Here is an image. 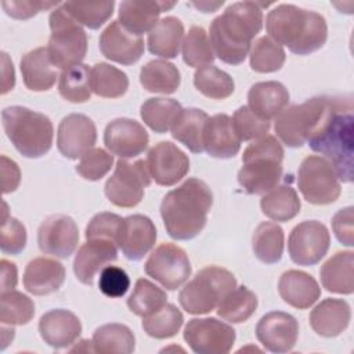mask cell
Here are the masks:
<instances>
[{
  "mask_svg": "<svg viewBox=\"0 0 354 354\" xmlns=\"http://www.w3.org/2000/svg\"><path fill=\"white\" fill-rule=\"evenodd\" d=\"M123 218L115 213L102 212L95 214L86 227V238H105L116 242Z\"/></svg>",
  "mask_w": 354,
  "mask_h": 354,
  "instance_id": "db71d44e",
  "label": "cell"
},
{
  "mask_svg": "<svg viewBox=\"0 0 354 354\" xmlns=\"http://www.w3.org/2000/svg\"><path fill=\"white\" fill-rule=\"evenodd\" d=\"M58 91L64 100L73 104L88 101L91 98L88 65L77 64L64 69L59 75Z\"/></svg>",
  "mask_w": 354,
  "mask_h": 354,
  "instance_id": "60d3db41",
  "label": "cell"
},
{
  "mask_svg": "<svg viewBox=\"0 0 354 354\" xmlns=\"http://www.w3.org/2000/svg\"><path fill=\"white\" fill-rule=\"evenodd\" d=\"M285 50L268 36L257 39L250 50V68L259 73L279 71L285 64Z\"/></svg>",
  "mask_w": 354,
  "mask_h": 354,
  "instance_id": "7dc6e473",
  "label": "cell"
},
{
  "mask_svg": "<svg viewBox=\"0 0 354 354\" xmlns=\"http://www.w3.org/2000/svg\"><path fill=\"white\" fill-rule=\"evenodd\" d=\"M113 156L102 148H93L86 152L76 166L80 177L90 181L101 180L112 167Z\"/></svg>",
  "mask_w": 354,
  "mask_h": 354,
  "instance_id": "816d5d0a",
  "label": "cell"
},
{
  "mask_svg": "<svg viewBox=\"0 0 354 354\" xmlns=\"http://www.w3.org/2000/svg\"><path fill=\"white\" fill-rule=\"evenodd\" d=\"M65 281V267L51 257L30 260L24 271V286L35 296H46L57 292Z\"/></svg>",
  "mask_w": 354,
  "mask_h": 354,
  "instance_id": "d4e9b609",
  "label": "cell"
},
{
  "mask_svg": "<svg viewBox=\"0 0 354 354\" xmlns=\"http://www.w3.org/2000/svg\"><path fill=\"white\" fill-rule=\"evenodd\" d=\"M97 141V127L94 122L83 113H71L65 116L57 131V148L68 159L82 158L93 149Z\"/></svg>",
  "mask_w": 354,
  "mask_h": 354,
  "instance_id": "e0dca14e",
  "label": "cell"
},
{
  "mask_svg": "<svg viewBox=\"0 0 354 354\" xmlns=\"http://www.w3.org/2000/svg\"><path fill=\"white\" fill-rule=\"evenodd\" d=\"M212 205L213 194L205 181L185 180L162 199L160 216L167 234L177 241L195 238L205 228Z\"/></svg>",
  "mask_w": 354,
  "mask_h": 354,
  "instance_id": "3957f363",
  "label": "cell"
},
{
  "mask_svg": "<svg viewBox=\"0 0 354 354\" xmlns=\"http://www.w3.org/2000/svg\"><path fill=\"white\" fill-rule=\"evenodd\" d=\"M354 106L351 97H328L318 123L307 138L308 147L329 160L340 181L353 180Z\"/></svg>",
  "mask_w": 354,
  "mask_h": 354,
  "instance_id": "6da1fadb",
  "label": "cell"
},
{
  "mask_svg": "<svg viewBox=\"0 0 354 354\" xmlns=\"http://www.w3.org/2000/svg\"><path fill=\"white\" fill-rule=\"evenodd\" d=\"M183 61L192 68H202L214 61V53L206 30L202 26H192L183 43Z\"/></svg>",
  "mask_w": 354,
  "mask_h": 354,
  "instance_id": "f6af8a7d",
  "label": "cell"
},
{
  "mask_svg": "<svg viewBox=\"0 0 354 354\" xmlns=\"http://www.w3.org/2000/svg\"><path fill=\"white\" fill-rule=\"evenodd\" d=\"M207 119V113L202 109H183L171 127V137L184 144L191 152L201 153L205 151L203 133Z\"/></svg>",
  "mask_w": 354,
  "mask_h": 354,
  "instance_id": "d6a6232c",
  "label": "cell"
},
{
  "mask_svg": "<svg viewBox=\"0 0 354 354\" xmlns=\"http://www.w3.org/2000/svg\"><path fill=\"white\" fill-rule=\"evenodd\" d=\"M19 69L24 84L30 91H47L55 84L58 77L47 47H37L22 55Z\"/></svg>",
  "mask_w": 354,
  "mask_h": 354,
  "instance_id": "f1b7e54d",
  "label": "cell"
},
{
  "mask_svg": "<svg viewBox=\"0 0 354 354\" xmlns=\"http://www.w3.org/2000/svg\"><path fill=\"white\" fill-rule=\"evenodd\" d=\"M156 242V227L153 221L144 214H131L123 218L116 245L126 259L141 260Z\"/></svg>",
  "mask_w": 354,
  "mask_h": 354,
  "instance_id": "ffe728a7",
  "label": "cell"
},
{
  "mask_svg": "<svg viewBox=\"0 0 354 354\" xmlns=\"http://www.w3.org/2000/svg\"><path fill=\"white\" fill-rule=\"evenodd\" d=\"M100 50L113 62L133 65L144 53V39L127 32L119 21H112L100 36Z\"/></svg>",
  "mask_w": 354,
  "mask_h": 354,
  "instance_id": "7402d4cb",
  "label": "cell"
},
{
  "mask_svg": "<svg viewBox=\"0 0 354 354\" xmlns=\"http://www.w3.org/2000/svg\"><path fill=\"white\" fill-rule=\"evenodd\" d=\"M39 249L50 256L68 259L77 248L79 228L66 214L48 216L37 231Z\"/></svg>",
  "mask_w": 354,
  "mask_h": 354,
  "instance_id": "9a60e30c",
  "label": "cell"
},
{
  "mask_svg": "<svg viewBox=\"0 0 354 354\" xmlns=\"http://www.w3.org/2000/svg\"><path fill=\"white\" fill-rule=\"evenodd\" d=\"M261 28V4L254 1L230 4L221 15L212 21L209 28L214 57L230 65L242 64Z\"/></svg>",
  "mask_w": 354,
  "mask_h": 354,
  "instance_id": "7a4b0ae2",
  "label": "cell"
},
{
  "mask_svg": "<svg viewBox=\"0 0 354 354\" xmlns=\"http://www.w3.org/2000/svg\"><path fill=\"white\" fill-rule=\"evenodd\" d=\"M236 288L234 274L218 266H207L180 290L178 301L188 314H207L217 308L227 293Z\"/></svg>",
  "mask_w": 354,
  "mask_h": 354,
  "instance_id": "52a82bcc",
  "label": "cell"
},
{
  "mask_svg": "<svg viewBox=\"0 0 354 354\" xmlns=\"http://www.w3.org/2000/svg\"><path fill=\"white\" fill-rule=\"evenodd\" d=\"M136 337L123 324H106L95 329L91 348L100 354H130L134 351Z\"/></svg>",
  "mask_w": 354,
  "mask_h": 354,
  "instance_id": "e575fe53",
  "label": "cell"
},
{
  "mask_svg": "<svg viewBox=\"0 0 354 354\" xmlns=\"http://www.w3.org/2000/svg\"><path fill=\"white\" fill-rule=\"evenodd\" d=\"M322 286L332 293L351 295L354 290V253L336 252L319 270Z\"/></svg>",
  "mask_w": 354,
  "mask_h": 354,
  "instance_id": "f546056e",
  "label": "cell"
},
{
  "mask_svg": "<svg viewBox=\"0 0 354 354\" xmlns=\"http://www.w3.org/2000/svg\"><path fill=\"white\" fill-rule=\"evenodd\" d=\"M194 84L199 93L212 100H224L235 88L232 77L214 65L198 68L194 73Z\"/></svg>",
  "mask_w": 354,
  "mask_h": 354,
  "instance_id": "b9f144b4",
  "label": "cell"
},
{
  "mask_svg": "<svg viewBox=\"0 0 354 354\" xmlns=\"http://www.w3.org/2000/svg\"><path fill=\"white\" fill-rule=\"evenodd\" d=\"M257 308V296L246 286H238L224 296L217 306V315L231 324L248 321Z\"/></svg>",
  "mask_w": 354,
  "mask_h": 354,
  "instance_id": "ab89813d",
  "label": "cell"
},
{
  "mask_svg": "<svg viewBox=\"0 0 354 354\" xmlns=\"http://www.w3.org/2000/svg\"><path fill=\"white\" fill-rule=\"evenodd\" d=\"M328 102V95H318L306 100L301 104L286 106L275 118L274 130L278 138L290 148H300L307 142V138Z\"/></svg>",
  "mask_w": 354,
  "mask_h": 354,
  "instance_id": "9c48e42d",
  "label": "cell"
},
{
  "mask_svg": "<svg viewBox=\"0 0 354 354\" xmlns=\"http://www.w3.org/2000/svg\"><path fill=\"white\" fill-rule=\"evenodd\" d=\"M39 333L44 343L59 350L73 344L80 333V319L69 310L55 308L43 314L39 321Z\"/></svg>",
  "mask_w": 354,
  "mask_h": 354,
  "instance_id": "603a6c76",
  "label": "cell"
},
{
  "mask_svg": "<svg viewBox=\"0 0 354 354\" xmlns=\"http://www.w3.org/2000/svg\"><path fill=\"white\" fill-rule=\"evenodd\" d=\"M235 329L213 317L192 318L184 329V340L196 354H227L235 343Z\"/></svg>",
  "mask_w": 354,
  "mask_h": 354,
  "instance_id": "4fadbf2b",
  "label": "cell"
},
{
  "mask_svg": "<svg viewBox=\"0 0 354 354\" xmlns=\"http://www.w3.org/2000/svg\"><path fill=\"white\" fill-rule=\"evenodd\" d=\"M147 167L151 178L162 187L177 184L189 171V159L176 144L160 141L147 155Z\"/></svg>",
  "mask_w": 354,
  "mask_h": 354,
  "instance_id": "2e32d148",
  "label": "cell"
},
{
  "mask_svg": "<svg viewBox=\"0 0 354 354\" xmlns=\"http://www.w3.org/2000/svg\"><path fill=\"white\" fill-rule=\"evenodd\" d=\"M266 29L270 39L297 55L319 50L328 39L325 18L295 4H279L272 8L267 14Z\"/></svg>",
  "mask_w": 354,
  "mask_h": 354,
  "instance_id": "277c9868",
  "label": "cell"
},
{
  "mask_svg": "<svg viewBox=\"0 0 354 354\" xmlns=\"http://www.w3.org/2000/svg\"><path fill=\"white\" fill-rule=\"evenodd\" d=\"M166 303V292L145 278L137 279L133 293L127 299V307L138 317H147L162 308Z\"/></svg>",
  "mask_w": 354,
  "mask_h": 354,
  "instance_id": "7bdbcfd3",
  "label": "cell"
},
{
  "mask_svg": "<svg viewBox=\"0 0 354 354\" xmlns=\"http://www.w3.org/2000/svg\"><path fill=\"white\" fill-rule=\"evenodd\" d=\"M183 36V22L176 17H165L148 33L147 46L151 54L171 59L178 55Z\"/></svg>",
  "mask_w": 354,
  "mask_h": 354,
  "instance_id": "1f68e13d",
  "label": "cell"
},
{
  "mask_svg": "<svg viewBox=\"0 0 354 354\" xmlns=\"http://www.w3.org/2000/svg\"><path fill=\"white\" fill-rule=\"evenodd\" d=\"M174 1H136L127 0L119 4V24L130 33L141 36L151 32L158 24V18L163 11L171 10Z\"/></svg>",
  "mask_w": 354,
  "mask_h": 354,
  "instance_id": "484cf974",
  "label": "cell"
},
{
  "mask_svg": "<svg viewBox=\"0 0 354 354\" xmlns=\"http://www.w3.org/2000/svg\"><path fill=\"white\" fill-rule=\"evenodd\" d=\"M330 235L325 224L306 220L297 224L289 235L288 252L295 264L310 267L321 261L328 253Z\"/></svg>",
  "mask_w": 354,
  "mask_h": 354,
  "instance_id": "5bb4252c",
  "label": "cell"
},
{
  "mask_svg": "<svg viewBox=\"0 0 354 354\" xmlns=\"http://www.w3.org/2000/svg\"><path fill=\"white\" fill-rule=\"evenodd\" d=\"M116 259V242L105 238H91L79 248L73 260V272L82 283L91 286L100 270Z\"/></svg>",
  "mask_w": 354,
  "mask_h": 354,
  "instance_id": "44dd1931",
  "label": "cell"
},
{
  "mask_svg": "<svg viewBox=\"0 0 354 354\" xmlns=\"http://www.w3.org/2000/svg\"><path fill=\"white\" fill-rule=\"evenodd\" d=\"M48 22L51 35L47 50L54 66L64 71L82 64L87 53V35L84 29L69 17L62 6L51 11Z\"/></svg>",
  "mask_w": 354,
  "mask_h": 354,
  "instance_id": "ba28073f",
  "label": "cell"
},
{
  "mask_svg": "<svg viewBox=\"0 0 354 354\" xmlns=\"http://www.w3.org/2000/svg\"><path fill=\"white\" fill-rule=\"evenodd\" d=\"M180 82L178 68L165 59L149 61L140 71V83L149 93L173 94L180 87Z\"/></svg>",
  "mask_w": 354,
  "mask_h": 354,
  "instance_id": "836d02e7",
  "label": "cell"
},
{
  "mask_svg": "<svg viewBox=\"0 0 354 354\" xmlns=\"http://www.w3.org/2000/svg\"><path fill=\"white\" fill-rule=\"evenodd\" d=\"M351 310L343 299H324L310 313L308 321L313 330L322 337H336L348 326Z\"/></svg>",
  "mask_w": 354,
  "mask_h": 354,
  "instance_id": "4316f807",
  "label": "cell"
},
{
  "mask_svg": "<svg viewBox=\"0 0 354 354\" xmlns=\"http://www.w3.org/2000/svg\"><path fill=\"white\" fill-rule=\"evenodd\" d=\"M260 207L274 221H289L299 214L301 203L295 188L290 185H277L263 195Z\"/></svg>",
  "mask_w": 354,
  "mask_h": 354,
  "instance_id": "d590c367",
  "label": "cell"
},
{
  "mask_svg": "<svg viewBox=\"0 0 354 354\" xmlns=\"http://www.w3.org/2000/svg\"><path fill=\"white\" fill-rule=\"evenodd\" d=\"M297 185L303 198L313 205L333 203L342 191L332 163L319 155L303 159L297 171Z\"/></svg>",
  "mask_w": 354,
  "mask_h": 354,
  "instance_id": "30bf717a",
  "label": "cell"
},
{
  "mask_svg": "<svg viewBox=\"0 0 354 354\" xmlns=\"http://www.w3.org/2000/svg\"><path fill=\"white\" fill-rule=\"evenodd\" d=\"M353 206L340 209L332 218V230L335 232V236L337 241L346 246L354 245V230H353V221H354V212Z\"/></svg>",
  "mask_w": 354,
  "mask_h": 354,
  "instance_id": "9f6ffc18",
  "label": "cell"
},
{
  "mask_svg": "<svg viewBox=\"0 0 354 354\" xmlns=\"http://www.w3.org/2000/svg\"><path fill=\"white\" fill-rule=\"evenodd\" d=\"M57 1H39V0H4L1 7L6 14L15 19H28L39 14L40 11L57 7Z\"/></svg>",
  "mask_w": 354,
  "mask_h": 354,
  "instance_id": "11a10c76",
  "label": "cell"
},
{
  "mask_svg": "<svg viewBox=\"0 0 354 354\" xmlns=\"http://www.w3.org/2000/svg\"><path fill=\"white\" fill-rule=\"evenodd\" d=\"M62 7L79 25H84L88 29H98L112 17L115 1H66Z\"/></svg>",
  "mask_w": 354,
  "mask_h": 354,
  "instance_id": "c3c4849f",
  "label": "cell"
},
{
  "mask_svg": "<svg viewBox=\"0 0 354 354\" xmlns=\"http://www.w3.org/2000/svg\"><path fill=\"white\" fill-rule=\"evenodd\" d=\"M181 111H183V106L177 100L153 97V98H148L141 105L140 115L144 123L152 131L163 134L171 130Z\"/></svg>",
  "mask_w": 354,
  "mask_h": 354,
  "instance_id": "8d00e7d4",
  "label": "cell"
},
{
  "mask_svg": "<svg viewBox=\"0 0 354 354\" xmlns=\"http://www.w3.org/2000/svg\"><path fill=\"white\" fill-rule=\"evenodd\" d=\"M26 228L25 225L8 216L7 205L3 203V221L0 230V248L4 254H18L26 245Z\"/></svg>",
  "mask_w": 354,
  "mask_h": 354,
  "instance_id": "f907efd6",
  "label": "cell"
},
{
  "mask_svg": "<svg viewBox=\"0 0 354 354\" xmlns=\"http://www.w3.org/2000/svg\"><path fill=\"white\" fill-rule=\"evenodd\" d=\"M144 270L147 275L169 290H176L185 283L192 271L185 250L169 242H163L152 250Z\"/></svg>",
  "mask_w": 354,
  "mask_h": 354,
  "instance_id": "7c38bea8",
  "label": "cell"
},
{
  "mask_svg": "<svg viewBox=\"0 0 354 354\" xmlns=\"http://www.w3.org/2000/svg\"><path fill=\"white\" fill-rule=\"evenodd\" d=\"M224 4V1H218V3H209V1H203V3H192L194 7H196L198 10H202L203 12H213L216 11L218 7H221Z\"/></svg>",
  "mask_w": 354,
  "mask_h": 354,
  "instance_id": "94428289",
  "label": "cell"
},
{
  "mask_svg": "<svg viewBox=\"0 0 354 354\" xmlns=\"http://www.w3.org/2000/svg\"><path fill=\"white\" fill-rule=\"evenodd\" d=\"M35 315V303L18 290L3 292L0 296V322L3 325H25Z\"/></svg>",
  "mask_w": 354,
  "mask_h": 354,
  "instance_id": "bcb514c9",
  "label": "cell"
},
{
  "mask_svg": "<svg viewBox=\"0 0 354 354\" xmlns=\"http://www.w3.org/2000/svg\"><path fill=\"white\" fill-rule=\"evenodd\" d=\"M283 230L272 221H263L257 225L252 238L254 256L264 264H275L283 253Z\"/></svg>",
  "mask_w": 354,
  "mask_h": 354,
  "instance_id": "74e56055",
  "label": "cell"
},
{
  "mask_svg": "<svg viewBox=\"0 0 354 354\" xmlns=\"http://www.w3.org/2000/svg\"><path fill=\"white\" fill-rule=\"evenodd\" d=\"M234 129L241 141H252L267 136L270 131V120L260 118L249 106H239L232 115Z\"/></svg>",
  "mask_w": 354,
  "mask_h": 354,
  "instance_id": "681fc988",
  "label": "cell"
},
{
  "mask_svg": "<svg viewBox=\"0 0 354 354\" xmlns=\"http://www.w3.org/2000/svg\"><path fill=\"white\" fill-rule=\"evenodd\" d=\"M249 108L260 118L271 120L289 104V91L279 82L254 83L248 93Z\"/></svg>",
  "mask_w": 354,
  "mask_h": 354,
  "instance_id": "4dcf8cb0",
  "label": "cell"
},
{
  "mask_svg": "<svg viewBox=\"0 0 354 354\" xmlns=\"http://www.w3.org/2000/svg\"><path fill=\"white\" fill-rule=\"evenodd\" d=\"M91 91L104 98H119L129 88V77L124 72L106 62H97L90 69Z\"/></svg>",
  "mask_w": 354,
  "mask_h": 354,
  "instance_id": "f35d334b",
  "label": "cell"
},
{
  "mask_svg": "<svg viewBox=\"0 0 354 354\" xmlns=\"http://www.w3.org/2000/svg\"><path fill=\"white\" fill-rule=\"evenodd\" d=\"M149 142V136L144 126L134 119L118 118L109 122L104 131V144L122 159H130L141 155Z\"/></svg>",
  "mask_w": 354,
  "mask_h": 354,
  "instance_id": "ac0fdd59",
  "label": "cell"
},
{
  "mask_svg": "<svg viewBox=\"0 0 354 354\" xmlns=\"http://www.w3.org/2000/svg\"><path fill=\"white\" fill-rule=\"evenodd\" d=\"M151 184L147 162L138 159L116 162L113 174L105 183V195L111 203L119 207H134L144 196V189Z\"/></svg>",
  "mask_w": 354,
  "mask_h": 354,
  "instance_id": "8fae6325",
  "label": "cell"
},
{
  "mask_svg": "<svg viewBox=\"0 0 354 354\" xmlns=\"http://www.w3.org/2000/svg\"><path fill=\"white\" fill-rule=\"evenodd\" d=\"M1 266V293L12 290L18 282V272L14 263L3 259L0 261Z\"/></svg>",
  "mask_w": 354,
  "mask_h": 354,
  "instance_id": "680465c9",
  "label": "cell"
},
{
  "mask_svg": "<svg viewBox=\"0 0 354 354\" xmlns=\"http://www.w3.org/2000/svg\"><path fill=\"white\" fill-rule=\"evenodd\" d=\"M98 288L108 297H122L130 288V278L123 268L106 266L101 270Z\"/></svg>",
  "mask_w": 354,
  "mask_h": 354,
  "instance_id": "f5cc1de1",
  "label": "cell"
},
{
  "mask_svg": "<svg viewBox=\"0 0 354 354\" xmlns=\"http://www.w3.org/2000/svg\"><path fill=\"white\" fill-rule=\"evenodd\" d=\"M282 144L274 136H264L249 144L242 155L238 183L250 195H264L278 185L282 177Z\"/></svg>",
  "mask_w": 354,
  "mask_h": 354,
  "instance_id": "5b68a950",
  "label": "cell"
},
{
  "mask_svg": "<svg viewBox=\"0 0 354 354\" xmlns=\"http://www.w3.org/2000/svg\"><path fill=\"white\" fill-rule=\"evenodd\" d=\"M278 292L286 304L299 310L311 307L321 296V288L314 277L299 270H288L281 275Z\"/></svg>",
  "mask_w": 354,
  "mask_h": 354,
  "instance_id": "83f0119b",
  "label": "cell"
},
{
  "mask_svg": "<svg viewBox=\"0 0 354 354\" xmlns=\"http://www.w3.org/2000/svg\"><path fill=\"white\" fill-rule=\"evenodd\" d=\"M1 122L7 138L22 156L36 159L51 149L54 127L44 113L14 105L3 109Z\"/></svg>",
  "mask_w": 354,
  "mask_h": 354,
  "instance_id": "8992f818",
  "label": "cell"
},
{
  "mask_svg": "<svg viewBox=\"0 0 354 354\" xmlns=\"http://www.w3.org/2000/svg\"><path fill=\"white\" fill-rule=\"evenodd\" d=\"M21 181V171L18 165L8 159L6 155H1V188L3 194L12 192L18 188Z\"/></svg>",
  "mask_w": 354,
  "mask_h": 354,
  "instance_id": "6f0895ef",
  "label": "cell"
},
{
  "mask_svg": "<svg viewBox=\"0 0 354 354\" xmlns=\"http://www.w3.org/2000/svg\"><path fill=\"white\" fill-rule=\"evenodd\" d=\"M183 322L181 311L174 304L166 303L158 311L142 317V329L153 339H169L178 333Z\"/></svg>",
  "mask_w": 354,
  "mask_h": 354,
  "instance_id": "ee69618b",
  "label": "cell"
},
{
  "mask_svg": "<svg viewBox=\"0 0 354 354\" xmlns=\"http://www.w3.org/2000/svg\"><path fill=\"white\" fill-rule=\"evenodd\" d=\"M256 337L271 353H288L297 343L299 322L283 311L267 313L256 325Z\"/></svg>",
  "mask_w": 354,
  "mask_h": 354,
  "instance_id": "d6986e66",
  "label": "cell"
},
{
  "mask_svg": "<svg viewBox=\"0 0 354 354\" xmlns=\"http://www.w3.org/2000/svg\"><path fill=\"white\" fill-rule=\"evenodd\" d=\"M1 61H3V86H1V94L8 93L14 88L15 84V73L12 62L10 61L8 55L6 53H1Z\"/></svg>",
  "mask_w": 354,
  "mask_h": 354,
  "instance_id": "91938a15",
  "label": "cell"
},
{
  "mask_svg": "<svg viewBox=\"0 0 354 354\" xmlns=\"http://www.w3.org/2000/svg\"><path fill=\"white\" fill-rule=\"evenodd\" d=\"M203 147L210 156L218 159H230L239 152L241 138L228 115L217 113L207 119L203 133Z\"/></svg>",
  "mask_w": 354,
  "mask_h": 354,
  "instance_id": "cb8c5ba5",
  "label": "cell"
}]
</instances>
